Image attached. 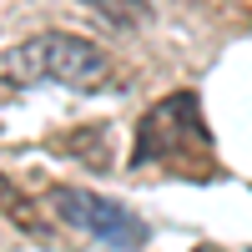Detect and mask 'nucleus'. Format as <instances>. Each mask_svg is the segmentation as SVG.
<instances>
[{
    "label": "nucleus",
    "mask_w": 252,
    "mask_h": 252,
    "mask_svg": "<svg viewBox=\"0 0 252 252\" xmlns=\"http://www.w3.org/2000/svg\"><path fill=\"white\" fill-rule=\"evenodd\" d=\"M0 76L15 81V86H40V81H56V86H71V91H96L101 81L111 76V61L101 46L66 31H46V35H31L10 46L0 56Z\"/></svg>",
    "instance_id": "nucleus-1"
},
{
    "label": "nucleus",
    "mask_w": 252,
    "mask_h": 252,
    "mask_svg": "<svg viewBox=\"0 0 252 252\" xmlns=\"http://www.w3.org/2000/svg\"><path fill=\"white\" fill-rule=\"evenodd\" d=\"M46 207H51L66 227H76L81 237H91V242H101V247H141V242H146V227L126 212V207L86 192V187H51Z\"/></svg>",
    "instance_id": "nucleus-2"
},
{
    "label": "nucleus",
    "mask_w": 252,
    "mask_h": 252,
    "mask_svg": "<svg viewBox=\"0 0 252 252\" xmlns=\"http://www.w3.org/2000/svg\"><path fill=\"white\" fill-rule=\"evenodd\" d=\"M187 106H192V91H182V96H166V101H157V106L146 111L141 131H136V161L172 157V152H182L187 141H207V131H202V121H197V116H187V121L177 126V116H182Z\"/></svg>",
    "instance_id": "nucleus-3"
},
{
    "label": "nucleus",
    "mask_w": 252,
    "mask_h": 252,
    "mask_svg": "<svg viewBox=\"0 0 252 252\" xmlns=\"http://www.w3.org/2000/svg\"><path fill=\"white\" fill-rule=\"evenodd\" d=\"M81 5L96 10L101 20H111V26H121V31L146 26V20H152V5H146V0H81Z\"/></svg>",
    "instance_id": "nucleus-4"
}]
</instances>
